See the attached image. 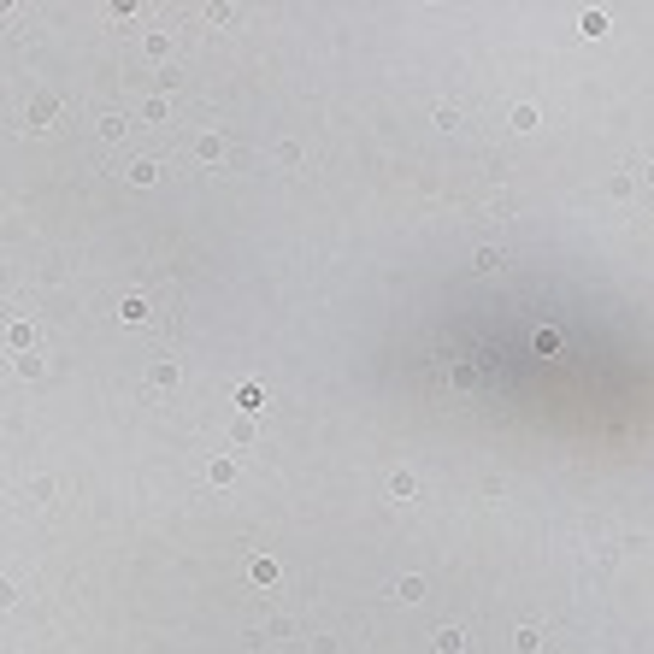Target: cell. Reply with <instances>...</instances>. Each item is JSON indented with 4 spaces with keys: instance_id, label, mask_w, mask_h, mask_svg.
Here are the masks:
<instances>
[{
    "instance_id": "cell-1",
    "label": "cell",
    "mask_w": 654,
    "mask_h": 654,
    "mask_svg": "<svg viewBox=\"0 0 654 654\" xmlns=\"http://www.w3.org/2000/svg\"><path fill=\"white\" fill-rule=\"evenodd\" d=\"M260 401H265L260 383H242V389H236V407H242V413H260Z\"/></svg>"
},
{
    "instance_id": "cell-2",
    "label": "cell",
    "mask_w": 654,
    "mask_h": 654,
    "mask_svg": "<svg viewBox=\"0 0 654 654\" xmlns=\"http://www.w3.org/2000/svg\"><path fill=\"white\" fill-rule=\"evenodd\" d=\"M448 378L460 383V389H472V383H478V365H472V360H454V365H448Z\"/></svg>"
},
{
    "instance_id": "cell-3",
    "label": "cell",
    "mask_w": 654,
    "mask_h": 654,
    "mask_svg": "<svg viewBox=\"0 0 654 654\" xmlns=\"http://www.w3.org/2000/svg\"><path fill=\"white\" fill-rule=\"evenodd\" d=\"M413 489H419V478H413V472H395V478H389V495H395V501H407Z\"/></svg>"
},
{
    "instance_id": "cell-4",
    "label": "cell",
    "mask_w": 654,
    "mask_h": 654,
    "mask_svg": "<svg viewBox=\"0 0 654 654\" xmlns=\"http://www.w3.org/2000/svg\"><path fill=\"white\" fill-rule=\"evenodd\" d=\"M118 319H124V324H142V319H147V301H136V295H130V301L118 306Z\"/></svg>"
},
{
    "instance_id": "cell-5",
    "label": "cell",
    "mask_w": 654,
    "mask_h": 654,
    "mask_svg": "<svg viewBox=\"0 0 654 654\" xmlns=\"http://www.w3.org/2000/svg\"><path fill=\"white\" fill-rule=\"evenodd\" d=\"M206 478H213V483H230V478H236V460H213V465H206Z\"/></svg>"
},
{
    "instance_id": "cell-6",
    "label": "cell",
    "mask_w": 654,
    "mask_h": 654,
    "mask_svg": "<svg viewBox=\"0 0 654 654\" xmlns=\"http://www.w3.org/2000/svg\"><path fill=\"white\" fill-rule=\"evenodd\" d=\"M395 596H401V601H419V596H424V578H401V583H395Z\"/></svg>"
},
{
    "instance_id": "cell-7",
    "label": "cell",
    "mask_w": 654,
    "mask_h": 654,
    "mask_svg": "<svg viewBox=\"0 0 654 654\" xmlns=\"http://www.w3.org/2000/svg\"><path fill=\"white\" fill-rule=\"evenodd\" d=\"M436 649H442V654H460V631L442 625V631H436Z\"/></svg>"
},
{
    "instance_id": "cell-8",
    "label": "cell",
    "mask_w": 654,
    "mask_h": 654,
    "mask_svg": "<svg viewBox=\"0 0 654 654\" xmlns=\"http://www.w3.org/2000/svg\"><path fill=\"white\" fill-rule=\"evenodd\" d=\"M254 583H277V560H254Z\"/></svg>"
},
{
    "instance_id": "cell-9",
    "label": "cell",
    "mask_w": 654,
    "mask_h": 654,
    "mask_svg": "<svg viewBox=\"0 0 654 654\" xmlns=\"http://www.w3.org/2000/svg\"><path fill=\"white\" fill-rule=\"evenodd\" d=\"M201 160H224V142H218V136H201Z\"/></svg>"
},
{
    "instance_id": "cell-10",
    "label": "cell",
    "mask_w": 654,
    "mask_h": 654,
    "mask_svg": "<svg viewBox=\"0 0 654 654\" xmlns=\"http://www.w3.org/2000/svg\"><path fill=\"white\" fill-rule=\"evenodd\" d=\"M6 342H12V348L24 354V348H29V324H12V330H6Z\"/></svg>"
},
{
    "instance_id": "cell-11",
    "label": "cell",
    "mask_w": 654,
    "mask_h": 654,
    "mask_svg": "<svg viewBox=\"0 0 654 654\" xmlns=\"http://www.w3.org/2000/svg\"><path fill=\"white\" fill-rule=\"evenodd\" d=\"M560 348V330H537V354H554Z\"/></svg>"
}]
</instances>
